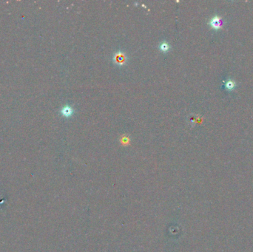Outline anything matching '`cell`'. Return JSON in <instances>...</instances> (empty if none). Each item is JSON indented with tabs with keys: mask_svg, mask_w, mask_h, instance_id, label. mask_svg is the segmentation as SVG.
<instances>
[{
	"mask_svg": "<svg viewBox=\"0 0 253 252\" xmlns=\"http://www.w3.org/2000/svg\"><path fill=\"white\" fill-rule=\"evenodd\" d=\"M73 109L69 106H64V107L62 109V110H61V113H62V116L66 118H68L70 117V116H71L72 115H73Z\"/></svg>",
	"mask_w": 253,
	"mask_h": 252,
	"instance_id": "1",
	"label": "cell"
},
{
	"mask_svg": "<svg viewBox=\"0 0 253 252\" xmlns=\"http://www.w3.org/2000/svg\"><path fill=\"white\" fill-rule=\"evenodd\" d=\"M115 63L118 64H122L125 62L126 61V56L125 55L122 53H118L115 54V56L114 58Z\"/></svg>",
	"mask_w": 253,
	"mask_h": 252,
	"instance_id": "2",
	"label": "cell"
},
{
	"mask_svg": "<svg viewBox=\"0 0 253 252\" xmlns=\"http://www.w3.org/2000/svg\"><path fill=\"white\" fill-rule=\"evenodd\" d=\"M209 24H210V25L212 26V27H213L214 29L220 28V27L221 26V19H220L219 17H213V18L210 20Z\"/></svg>",
	"mask_w": 253,
	"mask_h": 252,
	"instance_id": "3",
	"label": "cell"
},
{
	"mask_svg": "<svg viewBox=\"0 0 253 252\" xmlns=\"http://www.w3.org/2000/svg\"><path fill=\"white\" fill-rule=\"evenodd\" d=\"M159 48L161 51L167 52L168 51L169 49H170V45H169V44H167V42H163L161 43V44H160L159 46Z\"/></svg>",
	"mask_w": 253,
	"mask_h": 252,
	"instance_id": "4",
	"label": "cell"
},
{
	"mask_svg": "<svg viewBox=\"0 0 253 252\" xmlns=\"http://www.w3.org/2000/svg\"><path fill=\"white\" fill-rule=\"evenodd\" d=\"M226 86L228 89L231 90V89H232L234 87V86H235V84H234V82H232V81H229L228 82H226Z\"/></svg>",
	"mask_w": 253,
	"mask_h": 252,
	"instance_id": "5",
	"label": "cell"
}]
</instances>
